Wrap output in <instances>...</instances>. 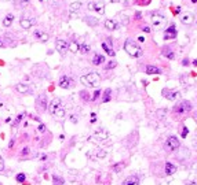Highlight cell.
Returning <instances> with one entry per match:
<instances>
[{
  "mask_svg": "<svg viewBox=\"0 0 197 185\" xmlns=\"http://www.w3.org/2000/svg\"><path fill=\"white\" fill-rule=\"evenodd\" d=\"M80 81L84 86H91V88H98L99 82H101V77H99V73L97 71H91L86 76H81Z\"/></svg>",
  "mask_w": 197,
  "mask_h": 185,
  "instance_id": "1",
  "label": "cell"
},
{
  "mask_svg": "<svg viewBox=\"0 0 197 185\" xmlns=\"http://www.w3.org/2000/svg\"><path fill=\"white\" fill-rule=\"evenodd\" d=\"M124 51H126L130 56H132V58H141L142 54H143L142 48L138 45L132 39L126 40V43H124Z\"/></svg>",
  "mask_w": 197,
  "mask_h": 185,
  "instance_id": "2",
  "label": "cell"
},
{
  "mask_svg": "<svg viewBox=\"0 0 197 185\" xmlns=\"http://www.w3.org/2000/svg\"><path fill=\"white\" fill-rule=\"evenodd\" d=\"M108 139H109V133L105 130V129H99V130L95 132L94 134L90 136V140L93 143H105Z\"/></svg>",
  "mask_w": 197,
  "mask_h": 185,
  "instance_id": "3",
  "label": "cell"
},
{
  "mask_svg": "<svg viewBox=\"0 0 197 185\" xmlns=\"http://www.w3.org/2000/svg\"><path fill=\"white\" fill-rule=\"evenodd\" d=\"M190 110H192V103L188 100H182L174 106V113H176V114H185Z\"/></svg>",
  "mask_w": 197,
  "mask_h": 185,
  "instance_id": "4",
  "label": "cell"
},
{
  "mask_svg": "<svg viewBox=\"0 0 197 185\" xmlns=\"http://www.w3.org/2000/svg\"><path fill=\"white\" fill-rule=\"evenodd\" d=\"M179 145H181V143H179V140L176 139L175 136H170V137L166 140V149L168 152L176 151V149L179 148Z\"/></svg>",
  "mask_w": 197,
  "mask_h": 185,
  "instance_id": "5",
  "label": "cell"
},
{
  "mask_svg": "<svg viewBox=\"0 0 197 185\" xmlns=\"http://www.w3.org/2000/svg\"><path fill=\"white\" fill-rule=\"evenodd\" d=\"M166 16L161 14H152V23L154 26V29H161L166 23Z\"/></svg>",
  "mask_w": 197,
  "mask_h": 185,
  "instance_id": "6",
  "label": "cell"
},
{
  "mask_svg": "<svg viewBox=\"0 0 197 185\" xmlns=\"http://www.w3.org/2000/svg\"><path fill=\"white\" fill-rule=\"evenodd\" d=\"M36 108L39 113H44L47 110V96L46 95H40L36 99Z\"/></svg>",
  "mask_w": 197,
  "mask_h": 185,
  "instance_id": "7",
  "label": "cell"
},
{
  "mask_svg": "<svg viewBox=\"0 0 197 185\" xmlns=\"http://www.w3.org/2000/svg\"><path fill=\"white\" fill-rule=\"evenodd\" d=\"M106 155H108V152H106L105 149H99V148H97V149L91 151V152L88 154V158L93 159V161H99V159H103Z\"/></svg>",
  "mask_w": 197,
  "mask_h": 185,
  "instance_id": "8",
  "label": "cell"
},
{
  "mask_svg": "<svg viewBox=\"0 0 197 185\" xmlns=\"http://www.w3.org/2000/svg\"><path fill=\"white\" fill-rule=\"evenodd\" d=\"M61 107H62V101H61V99L55 97V99H53L51 103H50V106H48V111H50L51 115H55V113Z\"/></svg>",
  "mask_w": 197,
  "mask_h": 185,
  "instance_id": "9",
  "label": "cell"
},
{
  "mask_svg": "<svg viewBox=\"0 0 197 185\" xmlns=\"http://www.w3.org/2000/svg\"><path fill=\"white\" fill-rule=\"evenodd\" d=\"M59 86L62 89H68V88H72L73 86V80L68 76H62L59 78Z\"/></svg>",
  "mask_w": 197,
  "mask_h": 185,
  "instance_id": "10",
  "label": "cell"
},
{
  "mask_svg": "<svg viewBox=\"0 0 197 185\" xmlns=\"http://www.w3.org/2000/svg\"><path fill=\"white\" fill-rule=\"evenodd\" d=\"M161 95L167 97L168 100H175V99H179L181 97V93L179 92H172L171 89H163L161 91Z\"/></svg>",
  "mask_w": 197,
  "mask_h": 185,
  "instance_id": "11",
  "label": "cell"
},
{
  "mask_svg": "<svg viewBox=\"0 0 197 185\" xmlns=\"http://www.w3.org/2000/svg\"><path fill=\"white\" fill-rule=\"evenodd\" d=\"M55 49L59 52V54L65 55L66 51H68V43L65 40H57L55 41Z\"/></svg>",
  "mask_w": 197,
  "mask_h": 185,
  "instance_id": "12",
  "label": "cell"
},
{
  "mask_svg": "<svg viewBox=\"0 0 197 185\" xmlns=\"http://www.w3.org/2000/svg\"><path fill=\"white\" fill-rule=\"evenodd\" d=\"M35 19L33 18H26V16H21V21H19V25L24 28V29H31L32 26L35 25Z\"/></svg>",
  "mask_w": 197,
  "mask_h": 185,
  "instance_id": "13",
  "label": "cell"
},
{
  "mask_svg": "<svg viewBox=\"0 0 197 185\" xmlns=\"http://www.w3.org/2000/svg\"><path fill=\"white\" fill-rule=\"evenodd\" d=\"M176 39V29H175V25H171L164 33V40H172Z\"/></svg>",
  "mask_w": 197,
  "mask_h": 185,
  "instance_id": "14",
  "label": "cell"
},
{
  "mask_svg": "<svg viewBox=\"0 0 197 185\" xmlns=\"http://www.w3.org/2000/svg\"><path fill=\"white\" fill-rule=\"evenodd\" d=\"M181 21L183 25H192L194 22V15L192 13H183L181 16Z\"/></svg>",
  "mask_w": 197,
  "mask_h": 185,
  "instance_id": "15",
  "label": "cell"
},
{
  "mask_svg": "<svg viewBox=\"0 0 197 185\" xmlns=\"http://www.w3.org/2000/svg\"><path fill=\"white\" fill-rule=\"evenodd\" d=\"M97 14H99V15H103L105 14V4H103V1H94V10Z\"/></svg>",
  "mask_w": 197,
  "mask_h": 185,
  "instance_id": "16",
  "label": "cell"
},
{
  "mask_svg": "<svg viewBox=\"0 0 197 185\" xmlns=\"http://www.w3.org/2000/svg\"><path fill=\"white\" fill-rule=\"evenodd\" d=\"M35 37L39 40V41H41V43H46V41H48V39H50V36H48L47 33H44V32L41 30H35Z\"/></svg>",
  "mask_w": 197,
  "mask_h": 185,
  "instance_id": "17",
  "label": "cell"
},
{
  "mask_svg": "<svg viewBox=\"0 0 197 185\" xmlns=\"http://www.w3.org/2000/svg\"><path fill=\"white\" fill-rule=\"evenodd\" d=\"M123 185H139V177L138 176H130L123 181Z\"/></svg>",
  "mask_w": 197,
  "mask_h": 185,
  "instance_id": "18",
  "label": "cell"
},
{
  "mask_svg": "<svg viewBox=\"0 0 197 185\" xmlns=\"http://www.w3.org/2000/svg\"><path fill=\"white\" fill-rule=\"evenodd\" d=\"M105 28H106L108 30L113 32L118 28V23H117V21H114V19H106V21H105Z\"/></svg>",
  "mask_w": 197,
  "mask_h": 185,
  "instance_id": "19",
  "label": "cell"
},
{
  "mask_svg": "<svg viewBox=\"0 0 197 185\" xmlns=\"http://www.w3.org/2000/svg\"><path fill=\"white\" fill-rule=\"evenodd\" d=\"M68 51H71L72 54H77L80 51V44H77V41L68 43Z\"/></svg>",
  "mask_w": 197,
  "mask_h": 185,
  "instance_id": "20",
  "label": "cell"
},
{
  "mask_svg": "<svg viewBox=\"0 0 197 185\" xmlns=\"http://www.w3.org/2000/svg\"><path fill=\"white\" fill-rule=\"evenodd\" d=\"M146 74H161V70L153 65H148L146 66Z\"/></svg>",
  "mask_w": 197,
  "mask_h": 185,
  "instance_id": "21",
  "label": "cell"
},
{
  "mask_svg": "<svg viewBox=\"0 0 197 185\" xmlns=\"http://www.w3.org/2000/svg\"><path fill=\"white\" fill-rule=\"evenodd\" d=\"M175 171H176V166L171 162H167L166 163V174L167 176H171V174H174Z\"/></svg>",
  "mask_w": 197,
  "mask_h": 185,
  "instance_id": "22",
  "label": "cell"
},
{
  "mask_svg": "<svg viewBox=\"0 0 197 185\" xmlns=\"http://www.w3.org/2000/svg\"><path fill=\"white\" fill-rule=\"evenodd\" d=\"M103 62H105L103 55H101V54H95L94 55V58H93V65H95V66H99V65H102Z\"/></svg>",
  "mask_w": 197,
  "mask_h": 185,
  "instance_id": "23",
  "label": "cell"
},
{
  "mask_svg": "<svg viewBox=\"0 0 197 185\" xmlns=\"http://www.w3.org/2000/svg\"><path fill=\"white\" fill-rule=\"evenodd\" d=\"M15 89H17V92H19V93H28L31 91L29 85H26V84H18L15 86Z\"/></svg>",
  "mask_w": 197,
  "mask_h": 185,
  "instance_id": "24",
  "label": "cell"
},
{
  "mask_svg": "<svg viewBox=\"0 0 197 185\" xmlns=\"http://www.w3.org/2000/svg\"><path fill=\"white\" fill-rule=\"evenodd\" d=\"M13 21H14V15L13 14H7V15L4 16V19H3V26H6V28L11 26Z\"/></svg>",
  "mask_w": 197,
  "mask_h": 185,
  "instance_id": "25",
  "label": "cell"
},
{
  "mask_svg": "<svg viewBox=\"0 0 197 185\" xmlns=\"http://www.w3.org/2000/svg\"><path fill=\"white\" fill-rule=\"evenodd\" d=\"M163 56H166V58H168V59H171V61H174L175 59V55H174V51H171L168 47H166V48H163Z\"/></svg>",
  "mask_w": 197,
  "mask_h": 185,
  "instance_id": "26",
  "label": "cell"
},
{
  "mask_svg": "<svg viewBox=\"0 0 197 185\" xmlns=\"http://www.w3.org/2000/svg\"><path fill=\"white\" fill-rule=\"evenodd\" d=\"M80 7H81V3H80V1H75V3H72L71 7H69V13H71V15L72 14H75V13H77V11L80 10Z\"/></svg>",
  "mask_w": 197,
  "mask_h": 185,
  "instance_id": "27",
  "label": "cell"
},
{
  "mask_svg": "<svg viewBox=\"0 0 197 185\" xmlns=\"http://www.w3.org/2000/svg\"><path fill=\"white\" fill-rule=\"evenodd\" d=\"M90 49H91L90 44H87V43H81V44H80V52H81V54H88Z\"/></svg>",
  "mask_w": 197,
  "mask_h": 185,
  "instance_id": "28",
  "label": "cell"
},
{
  "mask_svg": "<svg viewBox=\"0 0 197 185\" xmlns=\"http://www.w3.org/2000/svg\"><path fill=\"white\" fill-rule=\"evenodd\" d=\"M102 48H103V51H105L106 54L109 55V56H114V55H116V54H114V51H113L112 48H109L106 43H102Z\"/></svg>",
  "mask_w": 197,
  "mask_h": 185,
  "instance_id": "29",
  "label": "cell"
},
{
  "mask_svg": "<svg viewBox=\"0 0 197 185\" xmlns=\"http://www.w3.org/2000/svg\"><path fill=\"white\" fill-rule=\"evenodd\" d=\"M84 21H86L88 25H91V26H95V25L98 23V19L94 18V16H86V18H84Z\"/></svg>",
  "mask_w": 197,
  "mask_h": 185,
  "instance_id": "30",
  "label": "cell"
},
{
  "mask_svg": "<svg viewBox=\"0 0 197 185\" xmlns=\"http://www.w3.org/2000/svg\"><path fill=\"white\" fill-rule=\"evenodd\" d=\"M110 95H112V91L108 88L106 91H105V93H103V97H102V101L103 103H108V101L110 100Z\"/></svg>",
  "mask_w": 197,
  "mask_h": 185,
  "instance_id": "31",
  "label": "cell"
},
{
  "mask_svg": "<svg viewBox=\"0 0 197 185\" xmlns=\"http://www.w3.org/2000/svg\"><path fill=\"white\" fill-rule=\"evenodd\" d=\"M15 180L18 182H25V180H26V176H25L24 173H18L15 176Z\"/></svg>",
  "mask_w": 197,
  "mask_h": 185,
  "instance_id": "32",
  "label": "cell"
},
{
  "mask_svg": "<svg viewBox=\"0 0 197 185\" xmlns=\"http://www.w3.org/2000/svg\"><path fill=\"white\" fill-rule=\"evenodd\" d=\"M124 167V163H116V165H113L112 166V169H113V171H116V173H118L120 170Z\"/></svg>",
  "mask_w": 197,
  "mask_h": 185,
  "instance_id": "33",
  "label": "cell"
},
{
  "mask_svg": "<svg viewBox=\"0 0 197 185\" xmlns=\"http://www.w3.org/2000/svg\"><path fill=\"white\" fill-rule=\"evenodd\" d=\"M54 117H58V118H63V117H65V108L61 107V108H59V110H58V111L55 113V115H54Z\"/></svg>",
  "mask_w": 197,
  "mask_h": 185,
  "instance_id": "34",
  "label": "cell"
},
{
  "mask_svg": "<svg viewBox=\"0 0 197 185\" xmlns=\"http://www.w3.org/2000/svg\"><path fill=\"white\" fill-rule=\"evenodd\" d=\"M53 181H54V185H62L63 184V180L59 177H57V176H54L53 177Z\"/></svg>",
  "mask_w": 197,
  "mask_h": 185,
  "instance_id": "35",
  "label": "cell"
},
{
  "mask_svg": "<svg viewBox=\"0 0 197 185\" xmlns=\"http://www.w3.org/2000/svg\"><path fill=\"white\" fill-rule=\"evenodd\" d=\"M22 119H24V114H19V115L17 117V119L14 121V123H13V126H17V125H18L19 122H21Z\"/></svg>",
  "mask_w": 197,
  "mask_h": 185,
  "instance_id": "36",
  "label": "cell"
},
{
  "mask_svg": "<svg viewBox=\"0 0 197 185\" xmlns=\"http://www.w3.org/2000/svg\"><path fill=\"white\" fill-rule=\"evenodd\" d=\"M116 65H117V63H116V62H109V63H108V65H106V66H105V69H114V67H116Z\"/></svg>",
  "mask_w": 197,
  "mask_h": 185,
  "instance_id": "37",
  "label": "cell"
},
{
  "mask_svg": "<svg viewBox=\"0 0 197 185\" xmlns=\"http://www.w3.org/2000/svg\"><path fill=\"white\" fill-rule=\"evenodd\" d=\"M99 96H101V91H98V89H97V91L94 92V95H93V97H91V100H97Z\"/></svg>",
  "mask_w": 197,
  "mask_h": 185,
  "instance_id": "38",
  "label": "cell"
},
{
  "mask_svg": "<svg viewBox=\"0 0 197 185\" xmlns=\"http://www.w3.org/2000/svg\"><path fill=\"white\" fill-rule=\"evenodd\" d=\"M166 114H167V110H160V111L157 113V115H158V118H160V119H163V117L166 115Z\"/></svg>",
  "mask_w": 197,
  "mask_h": 185,
  "instance_id": "39",
  "label": "cell"
},
{
  "mask_svg": "<svg viewBox=\"0 0 197 185\" xmlns=\"http://www.w3.org/2000/svg\"><path fill=\"white\" fill-rule=\"evenodd\" d=\"M188 133H189V129H188V128H183V129H182L181 136H182V137H183V139H185V137L188 136Z\"/></svg>",
  "mask_w": 197,
  "mask_h": 185,
  "instance_id": "40",
  "label": "cell"
},
{
  "mask_svg": "<svg viewBox=\"0 0 197 185\" xmlns=\"http://www.w3.org/2000/svg\"><path fill=\"white\" fill-rule=\"evenodd\" d=\"M80 96H84V97H83L84 100H88V99H90V95H87L86 91H81V92H80Z\"/></svg>",
  "mask_w": 197,
  "mask_h": 185,
  "instance_id": "41",
  "label": "cell"
},
{
  "mask_svg": "<svg viewBox=\"0 0 197 185\" xmlns=\"http://www.w3.org/2000/svg\"><path fill=\"white\" fill-rule=\"evenodd\" d=\"M4 167H6V165H4V159L0 156V171H3V170H4Z\"/></svg>",
  "mask_w": 197,
  "mask_h": 185,
  "instance_id": "42",
  "label": "cell"
},
{
  "mask_svg": "<svg viewBox=\"0 0 197 185\" xmlns=\"http://www.w3.org/2000/svg\"><path fill=\"white\" fill-rule=\"evenodd\" d=\"M37 130H39L40 133H44V132H46V126H44L43 123H40V125H39V128H37Z\"/></svg>",
  "mask_w": 197,
  "mask_h": 185,
  "instance_id": "43",
  "label": "cell"
},
{
  "mask_svg": "<svg viewBox=\"0 0 197 185\" xmlns=\"http://www.w3.org/2000/svg\"><path fill=\"white\" fill-rule=\"evenodd\" d=\"M94 122H97V114L93 113V114H91V123H94Z\"/></svg>",
  "mask_w": 197,
  "mask_h": 185,
  "instance_id": "44",
  "label": "cell"
},
{
  "mask_svg": "<svg viewBox=\"0 0 197 185\" xmlns=\"http://www.w3.org/2000/svg\"><path fill=\"white\" fill-rule=\"evenodd\" d=\"M87 7H88V10H91V11H93V10H94V1H90Z\"/></svg>",
  "mask_w": 197,
  "mask_h": 185,
  "instance_id": "45",
  "label": "cell"
},
{
  "mask_svg": "<svg viewBox=\"0 0 197 185\" xmlns=\"http://www.w3.org/2000/svg\"><path fill=\"white\" fill-rule=\"evenodd\" d=\"M189 63H190V62H189V59H186V58H185V59L182 61V65H183V66H188Z\"/></svg>",
  "mask_w": 197,
  "mask_h": 185,
  "instance_id": "46",
  "label": "cell"
},
{
  "mask_svg": "<svg viewBox=\"0 0 197 185\" xmlns=\"http://www.w3.org/2000/svg\"><path fill=\"white\" fill-rule=\"evenodd\" d=\"M28 154H29V148L26 147V148H24V149H22V155H28Z\"/></svg>",
  "mask_w": 197,
  "mask_h": 185,
  "instance_id": "47",
  "label": "cell"
},
{
  "mask_svg": "<svg viewBox=\"0 0 197 185\" xmlns=\"http://www.w3.org/2000/svg\"><path fill=\"white\" fill-rule=\"evenodd\" d=\"M71 121H72L73 123L77 122V118H76V115H72V117H71Z\"/></svg>",
  "mask_w": 197,
  "mask_h": 185,
  "instance_id": "48",
  "label": "cell"
},
{
  "mask_svg": "<svg viewBox=\"0 0 197 185\" xmlns=\"http://www.w3.org/2000/svg\"><path fill=\"white\" fill-rule=\"evenodd\" d=\"M174 13H175V14H179V13H181V7L178 6V7H176L175 10H174Z\"/></svg>",
  "mask_w": 197,
  "mask_h": 185,
  "instance_id": "49",
  "label": "cell"
},
{
  "mask_svg": "<svg viewBox=\"0 0 197 185\" xmlns=\"http://www.w3.org/2000/svg\"><path fill=\"white\" fill-rule=\"evenodd\" d=\"M143 32H145V33H150V28L149 26H145V28H143Z\"/></svg>",
  "mask_w": 197,
  "mask_h": 185,
  "instance_id": "50",
  "label": "cell"
},
{
  "mask_svg": "<svg viewBox=\"0 0 197 185\" xmlns=\"http://www.w3.org/2000/svg\"><path fill=\"white\" fill-rule=\"evenodd\" d=\"M135 18H136V19H141V13H136V14H135Z\"/></svg>",
  "mask_w": 197,
  "mask_h": 185,
  "instance_id": "51",
  "label": "cell"
},
{
  "mask_svg": "<svg viewBox=\"0 0 197 185\" xmlns=\"http://www.w3.org/2000/svg\"><path fill=\"white\" fill-rule=\"evenodd\" d=\"M13 145H14V140H11V141H10V144H8V147H10V148H11Z\"/></svg>",
  "mask_w": 197,
  "mask_h": 185,
  "instance_id": "52",
  "label": "cell"
},
{
  "mask_svg": "<svg viewBox=\"0 0 197 185\" xmlns=\"http://www.w3.org/2000/svg\"><path fill=\"white\" fill-rule=\"evenodd\" d=\"M138 40H139V41H141V43H145V39H143V37H142V36H139V39H138Z\"/></svg>",
  "mask_w": 197,
  "mask_h": 185,
  "instance_id": "53",
  "label": "cell"
},
{
  "mask_svg": "<svg viewBox=\"0 0 197 185\" xmlns=\"http://www.w3.org/2000/svg\"><path fill=\"white\" fill-rule=\"evenodd\" d=\"M46 158H47V155H46V154H44V155H41V156H40V159H43V161H44Z\"/></svg>",
  "mask_w": 197,
  "mask_h": 185,
  "instance_id": "54",
  "label": "cell"
},
{
  "mask_svg": "<svg viewBox=\"0 0 197 185\" xmlns=\"http://www.w3.org/2000/svg\"><path fill=\"white\" fill-rule=\"evenodd\" d=\"M21 1H22V3H29L31 0H21Z\"/></svg>",
  "mask_w": 197,
  "mask_h": 185,
  "instance_id": "55",
  "label": "cell"
},
{
  "mask_svg": "<svg viewBox=\"0 0 197 185\" xmlns=\"http://www.w3.org/2000/svg\"><path fill=\"white\" fill-rule=\"evenodd\" d=\"M193 66H197V59L196 61H193Z\"/></svg>",
  "mask_w": 197,
  "mask_h": 185,
  "instance_id": "56",
  "label": "cell"
},
{
  "mask_svg": "<svg viewBox=\"0 0 197 185\" xmlns=\"http://www.w3.org/2000/svg\"><path fill=\"white\" fill-rule=\"evenodd\" d=\"M110 1H113V3H118L120 0H110Z\"/></svg>",
  "mask_w": 197,
  "mask_h": 185,
  "instance_id": "57",
  "label": "cell"
},
{
  "mask_svg": "<svg viewBox=\"0 0 197 185\" xmlns=\"http://www.w3.org/2000/svg\"><path fill=\"white\" fill-rule=\"evenodd\" d=\"M192 1H193V3H197V0H192Z\"/></svg>",
  "mask_w": 197,
  "mask_h": 185,
  "instance_id": "58",
  "label": "cell"
},
{
  "mask_svg": "<svg viewBox=\"0 0 197 185\" xmlns=\"http://www.w3.org/2000/svg\"><path fill=\"white\" fill-rule=\"evenodd\" d=\"M1 45H3V44H1V40H0V47H1Z\"/></svg>",
  "mask_w": 197,
  "mask_h": 185,
  "instance_id": "59",
  "label": "cell"
},
{
  "mask_svg": "<svg viewBox=\"0 0 197 185\" xmlns=\"http://www.w3.org/2000/svg\"><path fill=\"white\" fill-rule=\"evenodd\" d=\"M6 1H11V0H6Z\"/></svg>",
  "mask_w": 197,
  "mask_h": 185,
  "instance_id": "60",
  "label": "cell"
}]
</instances>
